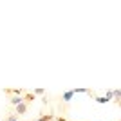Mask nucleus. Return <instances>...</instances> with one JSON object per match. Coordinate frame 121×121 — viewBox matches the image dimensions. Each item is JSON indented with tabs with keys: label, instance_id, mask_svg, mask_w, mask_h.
<instances>
[{
	"label": "nucleus",
	"instance_id": "nucleus-5",
	"mask_svg": "<svg viewBox=\"0 0 121 121\" xmlns=\"http://www.w3.org/2000/svg\"><path fill=\"white\" fill-rule=\"evenodd\" d=\"M112 98L119 99V98H121V91H117V89H116V91H112Z\"/></svg>",
	"mask_w": 121,
	"mask_h": 121
},
{
	"label": "nucleus",
	"instance_id": "nucleus-6",
	"mask_svg": "<svg viewBox=\"0 0 121 121\" xmlns=\"http://www.w3.org/2000/svg\"><path fill=\"white\" fill-rule=\"evenodd\" d=\"M96 101H98V103H108V99H107L105 96H98V98H96Z\"/></svg>",
	"mask_w": 121,
	"mask_h": 121
},
{
	"label": "nucleus",
	"instance_id": "nucleus-7",
	"mask_svg": "<svg viewBox=\"0 0 121 121\" xmlns=\"http://www.w3.org/2000/svg\"><path fill=\"white\" fill-rule=\"evenodd\" d=\"M4 121H18V116H7Z\"/></svg>",
	"mask_w": 121,
	"mask_h": 121
},
{
	"label": "nucleus",
	"instance_id": "nucleus-4",
	"mask_svg": "<svg viewBox=\"0 0 121 121\" xmlns=\"http://www.w3.org/2000/svg\"><path fill=\"white\" fill-rule=\"evenodd\" d=\"M74 96V92L72 91H69V92H65V94H63V101H71V98Z\"/></svg>",
	"mask_w": 121,
	"mask_h": 121
},
{
	"label": "nucleus",
	"instance_id": "nucleus-9",
	"mask_svg": "<svg viewBox=\"0 0 121 121\" xmlns=\"http://www.w3.org/2000/svg\"><path fill=\"white\" fill-rule=\"evenodd\" d=\"M58 121H67V119H65V117H58Z\"/></svg>",
	"mask_w": 121,
	"mask_h": 121
},
{
	"label": "nucleus",
	"instance_id": "nucleus-3",
	"mask_svg": "<svg viewBox=\"0 0 121 121\" xmlns=\"http://www.w3.org/2000/svg\"><path fill=\"white\" fill-rule=\"evenodd\" d=\"M22 101H24V99H22V96H15V98H11V103H13V105H20V103H22Z\"/></svg>",
	"mask_w": 121,
	"mask_h": 121
},
{
	"label": "nucleus",
	"instance_id": "nucleus-2",
	"mask_svg": "<svg viewBox=\"0 0 121 121\" xmlns=\"http://www.w3.org/2000/svg\"><path fill=\"white\" fill-rule=\"evenodd\" d=\"M54 117H52V114H43V116H40L36 121H52Z\"/></svg>",
	"mask_w": 121,
	"mask_h": 121
},
{
	"label": "nucleus",
	"instance_id": "nucleus-8",
	"mask_svg": "<svg viewBox=\"0 0 121 121\" xmlns=\"http://www.w3.org/2000/svg\"><path fill=\"white\" fill-rule=\"evenodd\" d=\"M43 92H45V91H43V89H36V91H35V94H38V96H42Z\"/></svg>",
	"mask_w": 121,
	"mask_h": 121
},
{
	"label": "nucleus",
	"instance_id": "nucleus-1",
	"mask_svg": "<svg viewBox=\"0 0 121 121\" xmlns=\"http://www.w3.org/2000/svg\"><path fill=\"white\" fill-rule=\"evenodd\" d=\"M27 112V103L25 101H22L20 105H16V114H25Z\"/></svg>",
	"mask_w": 121,
	"mask_h": 121
}]
</instances>
